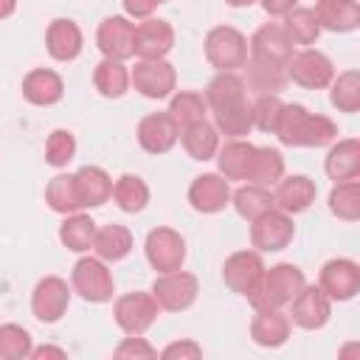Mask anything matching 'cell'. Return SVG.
<instances>
[{
  "label": "cell",
  "instance_id": "obj_1",
  "mask_svg": "<svg viewBox=\"0 0 360 360\" xmlns=\"http://www.w3.org/2000/svg\"><path fill=\"white\" fill-rule=\"evenodd\" d=\"M205 104L211 107L219 132L239 138L253 129L248 87L236 73H217L205 87Z\"/></svg>",
  "mask_w": 360,
  "mask_h": 360
},
{
  "label": "cell",
  "instance_id": "obj_2",
  "mask_svg": "<svg viewBox=\"0 0 360 360\" xmlns=\"http://www.w3.org/2000/svg\"><path fill=\"white\" fill-rule=\"evenodd\" d=\"M273 132L284 146H326L338 138L332 118L315 115L301 104H284Z\"/></svg>",
  "mask_w": 360,
  "mask_h": 360
},
{
  "label": "cell",
  "instance_id": "obj_3",
  "mask_svg": "<svg viewBox=\"0 0 360 360\" xmlns=\"http://www.w3.org/2000/svg\"><path fill=\"white\" fill-rule=\"evenodd\" d=\"M304 273L295 267V264H290V262H281V264H276V267H264V273H262V278H259V284H256V290L248 295V301L253 304V307H287L301 290H304Z\"/></svg>",
  "mask_w": 360,
  "mask_h": 360
},
{
  "label": "cell",
  "instance_id": "obj_4",
  "mask_svg": "<svg viewBox=\"0 0 360 360\" xmlns=\"http://www.w3.org/2000/svg\"><path fill=\"white\" fill-rule=\"evenodd\" d=\"M205 59L219 73H233L248 62V39L231 25H217L205 37Z\"/></svg>",
  "mask_w": 360,
  "mask_h": 360
},
{
  "label": "cell",
  "instance_id": "obj_5",
  "mask_svg": "<svg viewBox=\"0 0 360 360\" xmlns=\"http://www.w3.org/2000/svg\"><path fill=\"white\" fill-rule=\"evenodd\" d=\"M200 284L197 276L183 273V270H172V273H160L152 284V298L158 301V309L166 312H183L197 301Z\"/></svg>",
  "mask_w": 360,
  "mask_h": 360
},
{
  "label": "cell",
  "instance_id": "obj_6",
  "mask_svg": "<svg viewBox=\"0 0 360 360\" xmlns=\"http://www.w3.org/2000/svg\"><path fill=\"white\" fill-rule=\"evenodd\" d=\"M70 281H73V290L84 298V301H93V304H101V301H110L112 298V276L107 270V264L96 256H84L73 264V273H70Z\"/></svg>",
  "mask_w": 360,
  "mask_h": 360
},
{
  "label": "cell",
  "instance_id": "obj_7",
  "mask_svg": "<svg viewBox=\"0 0 360 360\" xmlns=\"http://www.w3.org/2000/svg\"><path fill=\"white\" fill-rule=\"evenodd\" d=\"M292 233H295V228H292L290 214H284V211H278V208L264 211V214L256 217L253 225H250V242H253V248L262 250V253L284 250V248L292 242Z\"/></svg>",
  "mask_w": 360,
  "mask_h": 360
},
{
  "label": "cell",
  "instance_id": "obj_8",
  "mask_svg": "<svg viewBox=\"0 0 360 360\" xmlns=\"http://www.w3.org/2000/svg\"><path fill=\"white\" fill-rule=\"evenodd\" d=\"M248 53H250V62H259V65H270V68H284L287 70V62L292 56V45L290 39L284 37L281 25L278 22H264L248 42Z\"/></svg>",
  "mask_w": 360,
  "mask_h": 360
},
{
  "label": "cell",
  "instance_id": "obj_9",
  "mask_svg": "<svg viewBox=\"0 0 360 360\" xmlns=\"http://www.w3.org/2000/svg\"><path fill=\"white\" fill-rule=\"evenodd\" d=\"M287 79H292L295 84H301L307 90H321V87H329V82L335 79V68H332L329 56H323L321 51L304 48L290 56Z\"/></svg>",
  "mask_w": 360,
  "mask_h": 360
},
{
  "label": "cell",
  "instance_id": "obj_10",
  "mask_svg": "<svg viewBox=\"0 0 360 360\" xmlns=\"http://www.w3.org/2000/svg\"><path fill=\"white\" fill-rule=\"evenodd\" d=\"M146 259L158 273H172L180 270L186 262V242L177 231L172 228H155L146 233Z\"/></svg>",
  "mask_w": 360,
  "mask_h": 360
},
{
  "label": "cell",
  "instance_id": "obj_11",
  "mask_svg": "<svg viewBox=\"0 0 360 360\" xmlns=\"http://www.w3.org/2000/svg\"><path fill=\"white\" fill-rule=\"evenodd\" d=\"M112 315L127 335H143L158 318V301L152 292H127L115 301Z\"/></svg>",
  "mask_w": 360,
  "mask_h": 360
},
{
  "label": "cell",
  "instance_id": "obj_12",
  "mask_svg": "<svg viewBox=\"0 0 360 360\" xmlns=\"http://www.w3.org/2000/svg\"><path fill=\"white\" fill-rule=\"evenodd\" d=\"M132 87L146 98H166L174 90V68L166 59H138L129 70Z\"/></svg>",
  "mask_w": 360,
  "mask_h": 360
},
{
  "label": "cell",
  "instance_id": "obj_13",
  "mask_svg": "<svg viewBox=\"0 0 360 360\" xmlns=\"http://www.w3.org/2000/svg\"><path fill=\"white\" fill-rule=\"evenodd\" d=\"M96 42H98V51L107 56V59H129L135 53V22H129L127 17L121 14H112V17H104L101 25H98V34H96Z\"/></svg>",
  "mask_w": 360,
  "mask_h": 360
},
{
  "label": "cell",
  "instance_id": "obj_14",
  "mask_svg": "<svg viewBox=\"0 0 360 360\" xmlns=\"http://www.w3.org/2000/svg\"><path fill=\"white\" fill-rule=\"evenodd\" d=\"M68 304H70V290H68V284H65L59 276H45V278L34 287L31 309H34V318H37V321H42V323H56V321L68 312Z\"/></svg>",
  "mask_w": 360,
  "mask_h": 360
},
{
  "label": "cell",
  "instance_id": "obj_15",
  "mask_svg": "<svg viewBox=\"0 0 360 360\" xmlns=\"http://www.w3.org/2000/svg\"><path fill=\"white\" fill-rule=\"evenodd\" d=\"M262 273H264V264L256 250H236L222 264V281L239 295H250L256 290Z\"/></svg>",
  "mask_w": 360,
  "mask_h": 360
},
{
  "label": "cell",
  "instance_id": "obj_16",
  "mask_svg": "<svg viewBox=\"0 0 360 360\" xmlns=\"http://www.w3.org/2000/svg\"><path fill=\"white\" fill-rule=\"evenodd\" d=\"M318 287L332 298V301H349L360 290V264L352 259H332L321 267V281Z\"/></svg>",
  "mask_w": 360,
  "mask_h": 360
},
{
  "label": "cell",
  "instance_id": "obj_17",
  "mask_svg": "<svg viewBox=\"0 0 360 360\" xmlns=\"http://www.w3.org/2000/svg\"><path fill=\"white\" fill-rule=\"evenodd\" d=\"M180 138V127L169 112H149L138 124V143L149 155H163L169 152Z\"/></svg>",
  "mask_w": 360,
  "mask_h": 360
},
{
  "label": "cell",
  "instance_id": "obj_18",
  "mask_svg": "<svg viewBox=\"0 0 360 360\" xmlns=\"http://www.w3.org/2000/svg\"><path fill=\"white\" fill-rule=\"evenodd\" d=\"M174 45V28L166 20L146 17L135 25V56L138 59H163Z\"/></svg>",
  "mask_w": 360,
  "mask_h": 360
},
{
  "label": "cell",
  "instance_id": "obj_19",
  "mask_svg": "<svg viewBox=\"0 0 360 360\" xmlns=\"http://www.w3.org/2000/svg\"><path fill=\"white\" fill-rule=\"evenodd\" d=\"M292 304V321L301 329H321L332 315V298L321 287H307L290 301Z\"/></svg>",
  "mask_w": 360,
  "mask_h": 360
},
{
  "label": "cell",
  "instance_id": "obj_20",
  "mask_svg": "<svg viewBox=\"0 0 360 360\" xmlns=\"http://www.w3.org/2000/svg\"><path fill=\"white\" fill-rule=\"evenodd\" d=\"M231 188L222 174H200L188 186V202L200 214H217L228 205Z\"/></svg>",
  "mask_w": 360,
  "mask_h": 360
},
{
  "label": "cell",
  "instance_id": "obj_21",
  "mask_svg": "<svg viewBox=\"0 0 360 360\" xmlns=\"http://www.w3.org/2000/svg\"><path fill=\"white\" fill-rule=\"evenodd\" d=\"M250 338L264 349H276L290 338V318L278 307H256V315L250 321Z\"/></svg>",
  "mask_w": 360,
  "mask_h": 360
},
{
  "label": "cell",
  "instance_id": "obj_22",
  "mask_svg": "<svg viewBox=\"0 0 360 360\" xmlns=\"http://www.w3.org/2000/svg\"><path fill=\"white\" fill-rule=\"evenodd\" d=\"M315 202V183L307 174H292L278 180L273 191V208L284 214H301Z\"/></svg>",
  "mask_w": 360,
  "mask_h": 360
},
{
  "label": "cell",
  "instance_id": "obj_23",
  "mask_svg": "<svg viewBox=\"0 0 360 360\" xmlns=\"http://www.w3.org/2000/svg\"><path fill=\"white\" fill-rule=\"evenodd\" d=\"M65 93V82L59 73L48 70V68H37L22 79V96L25 101L37 104V107H51L62 98Z\"/></svg>",
  "mask_w": 360,
  "mask_h": 360
},
{
  "label": "cell",
  "instance_id": "obj_24",
  "mask_svg": "<svg viewBox=\"0 0 360 360\" xmlns=\"http://www.w3.org/2000/svg\"><path fill=\"white\" fill-rule=\"evenodd\" d=\"M45 45H48V53L56 59V62H70L82 53V31L73 20H53L48 25V34H45Z\"/></svg>",
  "mask_w": 360,
  "mask_h": 360
},
{
  "label": "cell",
  "instance_id": "obj_25",
  "mask_svg": "<svg viewBox=\"0 0 360 360\" xmlns=\"http://www.w3.org/2000/svg\"><path fill=\"white\" fill-rule=\"evenodd\" d=\"M323 169H326V174H329L335 183L357 180V174H360V141H357V138L338 141V143L329 149Z\"/></svg>",
  "mask_w": 360,
  "mask_h": 360
},
{
  "label": "cell",
  "instance_id": "obj_26",
  "mask_svg": "<svg viewBox=\"0 0 360 360\" xmlns=\"http://www.w3.org/2000/svg\"><path fill=\"white\" fill-rule=\"evenodd\" d=\"M315 17H318L321 28L343 34V31H354L360 25V6H357V0H318Z\"/></svg>",
  "mask_w": 360,
  "mask_h": 360
},
{
  "label": "cell",
  "instance_id": "obj_27",
  "mask_svg": "<svg viewBox=\"0 0 360 360\" xmlns=\"http://www.w3.org/2000/svg\"><path fill=\"white\" fill-rule=\"evenodd\" d=\"M73 177L82 197V208H98L112 197V180L101 166H82Z\"/></svg>",
  "mask_w": 360,
  "mask_h": 360
},
{
  "label": "cell",
  "instance_id": "obj_28",
  "mask_svg": "<svg viewBox=\"0 0 360 360\" xmlns=\"http://www.w3.org/2000/svg\"><path fill=\"white\" fill-rule=\"evenodd\" d=\"M180 141H183V149L188 152V158H194V160H211L219 149L217 127H211L208 121H197V124L183 127Z\"/></svg>",
  "mask_w": 360,
  "mask_h": 360
},
{
  "label": "cell",
  "instance_id": "obj_29",
  "mask_svg": "<svg viewBox=\"0 0 360 360\" xmlns=\"http://www.w3.org/2000/svg\"><path fill=\"white\" fill-rule=\"evenodd\" d=\"M93 250L101 262H121L132 250V233L124 225H104L96 228Z\"/></svg>",
  "mask_w": 360,
  "mask_h": 360
},
{
  "label": "cell",
  "instance_id": "obj_30",
  "mask_svg": "<svg viewBox=\"0 0 360 360\" xmlns=\"http://www.w3.org/2000/svg\"><path fill=\"white\" fill-rule=\"evenodd\" d=\"M281 31L290 39V45H312L321 37V25H318L315 11L312 8H301V6H292L284 14Z\"/></svg>",
  "mask_w": 360,
  "mask_h": 360
},
{
  "label": "cell",
  "instance_id": "obj_31",
  "mask_svg": "<svg viewBox=\"0 0 360 360\" xmlns=\"http://www.w3.org/2000/svg\"><path fill=\"white\" fill-rule=\"evenodd\" d=\"M253 152H256V146L248 143V141H228L217 155L219 174L225 180H245L248 169H250V160H253Z\"/></svg>",
  "mask_w": 360,
  "mask_h": 360
},
{
  "label": "cell",
  "instance_id": "obj_32",
  "mask_svg": "<svg viewBox=\"0 0 360 360\" xmlns=\"http://www.w3.org/2000/svg\"><path fill=\"white\" fill-rule=\"evenodd\" d=\"M281 174H284V158H281V152L278 149H270V146H256L245 180L253 183V186H273V183L281 180Z\"/></svg>",
  "mask_w": 360,
  "mask_h": 360
},
{
  "label": "cell",
  "instance_id": "obj_33",
  "mask_svg": "<svg viewBox=\"0 0 360 360\" xmlns=\"http://www.w3.org/2000/svg\"><path fill=\"white\" fill-rule=\"evenodd\" d=\"M93 84H96V90H98L101 96L118 98V96H124L127 87H129V70L124 68V62L104 56V59L96 65V70H93Z\"/></svg>",
  "mask_w": 360,
  "mask_h": 360
},
{
  "label": "cell",
  "instance_id": "obj_34",
  "mask_svg": "<svg viewBox=\"0 0 360 360\" xmlns=\"http://www.w3.org/2000/svg\"><path fill=\"white\" fill-rule=\"evenodd\" d=\"M112 200L121 211L127 214H138L146 208L149 202V186L138 177V174H121L115 183H112Z\"/></svg>",
  "mask_w": 360,
  "mask_h": 360
},
{
  "label": "cell",
  "instance_id": "obj_35",
  "mask_svg": "<svg viewBox=\"0 0 360 360\" xmlns=\"http://www.w3.org/2000/svg\"><path fill=\"white\" fill-rule=\"evenodd\" d=\"M93 236H96V222L87 214H68L62 228H59V239L68 250L73 253H84L93 248Z\"/></svg>",
  "mask_w": 360,
  "mask_h": 360
},
{
  "label": "cell",
  "instance_id": "obj_36",
  "mask_svg": "<svg viewBox=\"0 0 360 360\" xmlns=\"http://www.w3.org/2000/svg\"><path fill=\"white\" fill-rule=\"evenodd\" d=\"M45 200L56 214H76L82 208V197L76 188V177L73 174H56L48 188H45Z\"/></svg>",
  "mask_w": 360,
  "mask_h": 360
},
{
  "label": "cell",
  "instance_id": "obj_37",
  "mask_svg": "<svg viewBox=\"0 0 360 360\" xmlns=\"http://www.w3.org/2000/svg\"><path fill=\"white\" fill-rule=\"evenodd\" d=\"M205 96L200 93H191V90H180L172 96V104H169V115L174 118V124L183 129L188 124H197V121H205Z\"/></svg>",
  "mask_w": 360,
  "mask_h": 360
},
{
  "label": "cell",
  "instance_id": "obj_38",
  "mask_svg": "<svg viewBox=\"0 0 360 360\" xmlns=\"http://www.w3.org/2000/svg\"><path fill=\"white\" fill-rule=\"evenodd\" d=\"M329 211L338 219L354 222L360 217V183L357 180L335 183V188L329 191Z\"/></svg>",
  "mask_w": 360,
  "mask_h": 360
},
{
  "label": "cell",
  "instance_id": "obj_39",
  "mask_svg": "<svg viewBox=\"0 0 360 360\" xmlns=\"http://www.w3.org/2000/svg\"><path fill=\"white\" fill-rule=\"evenodd\" d=\"M233 208H236L239 217H245V219L253 222L256 217H262L264 211L273 208V194L264 186L248 183V186H242V188L233 191Z\"/></svg>",
  "mask_w": 360,
  "mask_h": 360
},
{
  "label": "cell",
  "instance_id": "obj_40",
  "mask_svg": "<svg viewBox=\"0 0 360 360\" xmlns=\"http://www.w3.org/2000/svg\"><path fill=\"white\" fill-rule=\"evenodd\" d=\"M329 84H332L329 98L340 112H357L360 110V73L357 70H343Z\"/></svg>",
  "mask_w": 360,
  "mask_h": 360
},
{
  "label": "cell",
  "instance_id": "obj_41",
  "mask_svg": "<svg viewBox=\"0 0 360 360\" xmlns=\"http://www.w3.org/2000/svg\"><path fill=\"white\" fill-rule=\"evenodd\" d=\"M31 335L28 329L17 323H3L0 326V360H22L31 357Z\"/></svg>",
  "mask_w": 360,
  "mask_h": 360
},
{
  "label": "cell",
  "instance_id": "obj_42",
  "mask_svg": "<svg viewBox=\"0 0 360 360\" xmlns=\"http://www.w3.org/2000/svg\"><path fill=\"white\" fill-rule=\"evenodd\" d=\"M73 155H76V138L68 129H53L45 143V160L59 169V166H68Z\"/></svg>",
  "mask_w": 360,
  "mask_h": 360
},
{
  "label": "cell",
  "instance_id": "obj_43",
  "mask_svg": "<svg viewBox=\"0 0 360 360\" xmlns=\"http://www.w3.org/2000/svg\"><path fill=\"white\" fill-rule=\"evenodd\" d=\"M281 107H284V101H281L278 96H259V98L250 104L253 127H259L262 132H273V129H276V124H278Z\"/></svg>",
  "mask_w": 360,
  "mask_h": 360
},
{
  "label": "cell",
  "instance_id": "obj_44",
  "mask_svg": "<svg viewBox=\"0 0 360 360\" xmlns=\"http://www.w3.org/2000/svg\"><path fill=\"white\" fill-rule=\"evenodd\" d=\"M112 354H115L118 360H152V357H158L155 346H149L141 335H129V338H124V340L115 346Z\"/></svg>",
  "mask_w": 360,
  "mask_h": 360
},
{
  "label": "cell",
  "instance_id": "obj_45",
  "mask_svg": "<svg viewBox=\"0 0 360 360\" xmlns=\"http://www.w3.org/2000/svg\"><path fill=\"white\" fill-rule=\"evenodd\" d=\"M160 357H166V360H197V357H202V349L194 343V340H177V343H169L163 352H160Z\"/></svg>",
  "mask_w": 360,
  "mask_h": 360
},
{
  "label": "cell",
  "instance_id": "obj_46",
  "mask_svg": "<svg viewBox=\"0 0 360 360\" xmlns=\"http://www.w3.org/2000/svg\"><path fill=\"white\" fill-rule=\"evenodd\" d=\"M160 3H166V0H124V11L135 20H146Z\"/></svg>",
  "mask_w": 360,
  "mask_h": 360
},
{
  "label": "cell",
  "instance_id": "obj_47",
  "mask_svg": "<svg viewBox=\"0 0 360 360\" xmlns=\"http://www.w3.org/2000/svg\"><path fill=\"white\" fill-rule=\"evenodd\" d=\"M262 6H264V11L267 14H276V17H284L292 6H295V0H262Z\"/></svg>",
  "mask_w": 360,
  "mask_h": 360
},
{
  "label": "cell",
  "instance_id": "obj_48",
  "mask_svg": "<svg viewBox=\"0 0 360 360\" xmlns=\"http://www.w3.org/2000/svg\"><path fill=\"white\" fill-rule=\"evenodd\" d=\"M31 357L42 360V357H56V360H65L68 352L65 349H56V346H39V349H31Z\"/></svg>",
  "mask_w": 360,
  "mask_h": 360
},
{
  "label": "cell",
  "instance_id": "obj_49",
  "mask_svg": "<svg viewBox=\"0 0 360 360\" xmlns=\"http://www.w3.org/2000/svg\"><path fill=\"white\" fill-rule=\"evenodd\" d=\"M14 8H17V0H0V20L11 17V14H14Z\"/></svg>",
  "mask_w": 360,
  "mask_h": 360
},
{
  "label": "cell",
  "instance_id": "obj_50",
  "mask_svg": "<svg viewBox=\"0 0 360 360\" xmlns=\"http://www.w3.org/2000/svg\"><path fill=\"white\" fill-rule=\"evenodd\" d=\"M228 6H233V8H242V6H250V3H256V0H225Z\"/></svg>",
  "mask_w": 360,
  "mask_h": 360
}]
</instances>
